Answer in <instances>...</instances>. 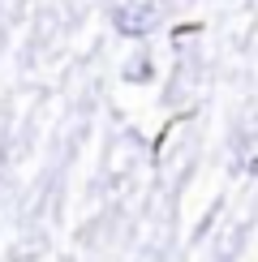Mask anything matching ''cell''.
Wrapping results in <instances>:
<instances>
[{
    "mask_svg": "<svg viewBox=\"0 0 258 262\" xmlns=\"http://www.w3.org/2000/svg\"><path fill=\"white\" fill-rule=\"evenodd\" d=\"M159 5L155 0H125L121 9L112 13V26H116V35H125V39H146L150 30L159 26Z\"/></svg>",
    "mask_w": 258,
    "mask_h": 262,
    "instance_id": "obj_1",
    "label": "cell"
},
{
    "mask_svg": "<svg viewBox=\"0 0 258 262\" xmlns=\"http://www.w3.org/2000/svg\"><path fill=\"white\" fill-rule=\"evenodd\" d=\"M0 168H5V159H0Z\"/></svg>",
    "mask_w": 258,
    "mask_h": 262,
    "instance_id": "obj_2",
    "label": "cell"
}]
</instances>
